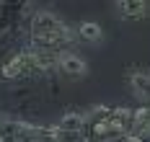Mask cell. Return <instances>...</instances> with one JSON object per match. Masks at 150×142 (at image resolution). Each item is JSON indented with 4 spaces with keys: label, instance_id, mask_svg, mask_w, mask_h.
Segmentation results:
<instances>
[{
    "label": "cell",
    "instance_id": "cell-5",
    "mask_svg": "<svg viewBox=\"0 0 150 142\" xmlns=\"http://www.w3.org/2000/svg\"><path fill=\"white\" fill-rule=\"evenodd\" d=\"M78 39H86V41H101V36H104V29H101V23L98 21H80L78 23Z\"/></svg>",
    "mask_w": 150,
    "mask_h": 142
},
{
    "label": "cell",
    "instance_id": "cell-3",
    "mask_svg": "<svg viewBox=\"0 0 150 142\" xmlns=\"http://www.w3.org/2000/svg\"><path fill=\"white\" fill-rule=\"evenodd\" d=\"M57 70L65 72V75H86L88 72V62L80 54H75L73 49H65L57 57Z\"/></svg>",
    "mask_w": 150,
    "mask_h": 142
},
{
    "label": "cell",
    "instance_id": "cell-2",
    "mask_svg": "<svg viewBox=\"0 0 150 142\" xmlns=\"http://www.w3.org/2000/svg\"><path fill=\"white\" fill-rule=\"evenodd\" d=\"M0 75L5 80H21V78H31V75H42V70L34 60V52L26 47L13 52L11 57H5L0 62Z\"/></svg>",
    "mask_w": 150,
    "mask_h": 142
},
{
    "label": "cell",
    "instance_id": "cell-1",
    "mask_svg": "<svg viewBox=\"0 0 150 142\" xmlns=\"http://www.w3.org/2000/svg\"><path fill=\"white\" fill-rule=\"evenodd\" d=\"M29 39L34 47H44V49H54V52H65V49H70L75 39H78V34L75 29L67 23V21H62L54 11H49V8H36L29 18Z\"/></svg>",
    "mask_w": 150,
    "mask_h": 142
},
{
    "label": "cell",
    "instance_id": "cell-4",
    "mask_svg": "<svg viewBox=\"0 0 150 142\" xmlns=\"http://www.w3.org/2000/svg\"><path fill=\"white\" fill-rule=\"evenodd\" d=\"M114 11H117V16L122 18H145L150 16V3H142V0H119L117 5H114Z\"/></svg>",
    "mask_w": 150,
    "mask_h": 142
}]
</instances>
